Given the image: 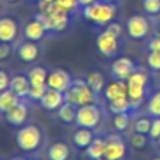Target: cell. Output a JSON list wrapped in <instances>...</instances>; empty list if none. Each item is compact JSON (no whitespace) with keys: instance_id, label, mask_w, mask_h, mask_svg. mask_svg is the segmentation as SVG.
I'll return each instance as SVG.
<instances>
[{"instance_id":"1","label":"cell","mask_w":160,"mask_h":160,"mask_svg":"<svg viewBox=\"0 0 160 160\" xmlns=\"http://www.w3.org/2000/svg\"><path fill=\"white\" fill-rule=\"evenodd\" d=\"M16 143L23 152L33 153L38 150L42 145V132L37 125H26L21 126L16 133Z\"/></svg>"},{"instance_id":"2","label":"cell","mask_w":160,"mask_h":160,"mask_svg":"<svg viewBox=\"0 0 160 160\" xmlns=\"http://www.w3.org/2000/svg\"><path fill=\"white\" fill-rule=\"evenodd\" d=\"M94 101L95 92L91 89L88 82L84 79H74L71 87L65 92V102L72 103L77 108L94 103Z\"/></svg>"},{"instance_id":"3","label":"cell","mask_w":160,"mask_h":160,"mask_svg":"<svg viewBox=\"0 0 160 160\" xmlns=\"http://www.w3.org/2000/svg\"><path fill=\"white\" fill-rule=\"evenodd\" d=\"M116 14V7L113 3H98L95 2L94 4L84 7V17L91 23L99 26H108L111 23L112 18Z\"/></svg>"},{"instance_id":"4","label":"cell","mask_w":160,"mask_h":160,"mask_svg":"<svg viewBox=\"0 0 160 160\" xmlns=\"http://www.w3.org/2000/svg\"><path fill=\"white\" fill-rule=\"evenodd\" d=\"M128 98L132 108H139L145 97V87L148 84V75L143 71H135L126 79Z\"/></svg>"},{"instance_id":"5","label":"cell","mask_w":160,"mask_h":160,"mask_svg":"<svg viewBox=\"0 0 160 160\" xmlns=\"http://www.w3.org/2000/svg\"><path fill=\"white\" fill-rule=\"evenodd\" d=\"M75 122L79 128L94 129L101 122V109L98 108L97 105H94V103L79 106V108L77 109Z\"/></svg>"},{"instance_id":"6","label":"cell","mask_w":160,"mask_h":160,"mask_svg":"<svg viewBox=\"0 0 160 160\" xmlns=\"http://www.w3.org/2000/svg\"><path fill=\"white\" fill-rule=\"evenodd\" d=\"M74 79L71 78V75L67 72L65 70H61V68H57V70L51 71L48 74V78H47V87L51 88V89H57L61 91L65 94L67 89L71 87Z\"/></svg>"},{"instance_id":"7","label":"cell","mask_w":160,"mask_h":160,"mask_svg":"<svg viewBox=\"0 0 160 160\" xmlns=\"http://www.w3.org/2000/svg\"><path fill=\"white\" fill-rule=\"evenodd\" d=\"M126 28H128V34L135 40H142L148 36L149 33V21L146 17L143 16H132L129 17L126 23Z\"/></svg>"},{"instance_id":"8","label":"cell","mask_w":160,"mask_h":160,"mask_svg":"<svg viewBox=\"0 0 160 160\" xmlns=\"http://www.w3.org/2000/svg\"><path fill=\"white\" fill-rule=\"evenodd\" d=\"M106 149L105 157L109 160H122L126 154V146L125 142L118 135H109L106 138Z\"/></svg>"},{"instance_id":"9","label":"cell","mask_w":160,"mask_h":160,"mask_svg":"<svg viewBox=\"0 0 160 160\" xmlns=\"http://www.w3.org/2000/svg\"><path fill=\"white\" fill-rule=\"evenodd\" d=\"M118 38L119 37L111 34L109 31H102L97 38V47L101 54L106 55V57H112L118 51Z\"/></svg>"},{"instance_id":"10","label":"cell","mask_w":160,"mask_h":160,"mask_svg":"<svg viewBox=\"0 0 160 160\" xmlns=\"http://www.w3.org/2000/svg\"><path fill=\"white\" fill-rule=\"evenodd\" d=\"M135 64L130 58L128 57H121L118 60L113 61L112 64V74L116 79H122L126 81L133 72H135Z\"/></svg>"},{"instance_id":"11","label":"cell","mask_w":160,"mask_h":160,"mask_svg":"<svg viewBox=\"0 0 160 160\" xmlns=\"http://www.w3.org/2000/svg\"><path fill=\"white\" fill-rule=\"evenodd\" d=\"M28 116V106L26 103L18 102L10 111L6 112V121L13 126H23Z\"/></svg>"},{"instance_id":"12","label":"cell","mask_w":160,"mask_h":160,"mask_svg":"<svg viewBox=\"0 0 160 160\" xmlns=\"http://www.w3.org/2000/svg\"><path fill=\"white\" fill-rule=\"evenodd\" d=\"M40 102H41L42 108L47 111H55V109H60V106L65 102V94L61 91L48 88V91L45 92V95Z\"/></svg>"},{"instance_id":"13","label":"cell","mask_w":160,"mask_h":160,"mask_svg":"<svg viewBox=\"0 0 160 160\" xmlns=\"http://www.w3.org/2000/svg\"><path fill=\"white\" fill-rule=\"evenodd\" d=\"M17 23L12 17L0 18V41L12 42L17 36Z\"/></svg>"},{"instance_id":"14","label":"cell","mask_w":160,"mask_h":160,"mask_svg":"<svg viewBox=\"0 0 160 160\" xmlns=\"http://www.w3.org/2000/svg\"><path fill=\"white\" fill-rule=\"evenodd\" d=\"M105 97L108 101L119 99V98H126L128 97V84L122 79L111 82L106 85L105 88Z\"/></svg>"},{"instance_id":"15","label":"cell","mask_w":160,"mask_h":160,"mask_svg":"<svg viewBox=\"0 0 160 160\" xmlns=\"http://www.w3.org/2000/svg\"><path fill=\"white\" fill-rule=\"evenodd\" d=\"M30 79L26 75H14L10 81V89L17 95L18 98H24L28 97V92H30Z\"/></svg>"},{"instance_id":"16","label":"cell","mask_w":160,"mask_h":160,"mask_svg":"<svg viewBox=\"0 0 160 160\" xmlns=\"http://www.w3.org/2000/svg\"><path fill=\"white\" fill-rule=\"evenodd\" d=\"M47 156L48 160H68L71 156L70 146L65 142H55L48 148Z\"/></svg>"},{"instance_id":"17","label":"cell","mask_w":160,"mask_h":160,"mask_svg":"<svg viewBox=\"0 0 160 160\" xmlns=\"http://www.w3.org/2000/svg\"><path fill=\"white\" fill-rule=\"evenodd\" d=\"M40 55V50L37 47V44L34 41H26L20 45L18 48V57L21 58V61L24 62H34Z\"/></svg>"},{"instance_id":"18","label":"cell","mask_w":160,"mask_h":160,"mask_svg":"<svg viewBox=\"0 0 160 160\" xmlns=\"http://www.w3.org/2000/svg\"><path fill=\"white\" fill-rule=\"evenodd\" d=\"M45 27L40 23L38 20H31V21H28L27 24H26V27H24V36H26V38L27 40H30V41H40V40L44 37V34H45Z\"/></svg>"},{"instance_id":"19","label":"cell","mask_w":160,"mask_h":160,"mask_svg":"<svg viewBox=\"0 0 160 160\" xmlns=\"http://www.w3.org/2000/svg\"><path fill=\"white\" fill-rule=\"evenodd\" d=\"M105 149H106V140L102 138H94L91 145L87 148V154L92 160H101L105 157Z\"/></svg>"},{"instance_id":"20","label":"cell","mask_w":160,"mask_h":160,"mask_svg":"<svg viewBox=\"0 0 160 160\" xmlns=\"http://www.w3.org/2000/svg\"><path fill=\"white\" fill-rule=\"evenodd\" d=\"M92 140H94V133L92 129L88 128H79L72 136V142L78 149H87Z\"/></svg>"},{"instance_id":"21","label":"cell","mask_w":160,"mask_h":160,"mask_svg":"<svg viewBox=\"0 0 160 160\" xmlns=\"http://www.w3.org/2000/svg\"><path fill=\"white\" fill-rule=\"evenodd\" d=\"M18 99H20V98H18L10 88L9 89L2 91V92H0V112L6 113V112L10 111L13 106L17 105Z\"/></svg>"},{"instance_id":"22","label":"cell","mask_w":160,"mask_h":160,"mask_svg":"<svg viewBox=\"0 0 160 160\" xmlns=\"http://www.w3.org/2000/svg\"><path fill=\"white\" fill-rule=\"evenodd\" d=\"M77 106L70 102H64L58 109V118L64 122V123H72L77 119Z\"/></svg>"},{"instance_id":"23","label":"cell","mask_w":160,"mask_h":160,"mask_svg":"<svg viewBox=\"0 0 160 160\" xmlns=\"http://www.w3.org/2000/svg\"><path fill=\"white\" fill-rule=\"evenodd\" d=\"M28 79H30L31 85H47V78H48V72L42 67H34L28 71L27 74Z\"/></svg>"},{"instance_id":"24","label":"cell","mask_w":160,"mask_h":160,"mask_svg":"<svg viewBox=\"0 0 160 160\" xmlns=\"http://www.w3.org/2000/svg\"><path fill=\"white\" fill-rule=\"evenodd\" d=\"M87 82L88 85H89V88L92 91H94L95 94H98V92H101V91L103 89V87H105V79H103V75L101 72H91L89 75L87 77Z\"/></svg>"},{"instance_id":"25","label":"cell","mask_w":160,"mask_h":160,"mask_svg":"<svg viewBox=\"0 0 160 160\" xmlns=\"http://www.w3.org/2000/svg\"><path fill=\"white\" fill-rule=\"evenodd\" d=\"M132 108L129 102V98H119V99H113L109 101V109L113 115L116 113H123V112H128L129 109Z\"/></svg>"},{"instance_id":"26","label":"cell","mask_w":160,"mask_h":160,"mask_svg":"<svg viewBox=\"0 0 160 160\" xmlns=\"http://www.w3.org/2000/svg\"><path fill=\"white\" fill-rule=\"evenodd\" d=\"M113 126L119 132H123V130L128 129V126H129V115H128V112L116 113L113 116Z\"/></svg>"},{"instance_id":"27","label":"cell","mask_w":160,"mask_h":160,"mask_svg":"<svg viewBox=\"0 0 160 160\" xmlns=\"http://www.w3.org/2000/svg\"><path fill=\"white\" fill-rule=\"evenodd\" d=\"M148 111L150 115L154 116V118H160V91L156 92V94L149 99Z\"/></svg>"},{"instance_id":"28","label":"cell","mask_w":160,"mask_h":160,"mask_svg":"<svg viewBox=\"0 0 160 160\" xmlns=\"http://www.w3.org/2000/svg\"><path fill=\"white\" fill-rule=\"evenodd\" d=\"M47 91H48V87H47V85H31L28 97L34 101H41Z\"/></svg>"},{"instance_id":"29","label":"cell","mask_w":160,"mask_h":160,"mask_svg":"<svg viewBox=\"0 0 160 160\" xmlns=\"http://www.w3.org/2000/svg\"><path fill=\"white\" fill-rule=\"evenodd\" d=\"M150 128H152V121L149 118H140L135 122V132L138 133H146L150 132Z\"/></svg>"},{"instance_id":"30","label":"cell","mask_w":160,"mask_h":160,"mask_svg":"<svg viewBox=\"0 0 160 160\" xmlns=\"http://www.w3.org/2000/svg\"><path fill=\"white\" fill-rule=\"evenodd\" d=\"M143 9L149 14L160 13V0H143Z\"/></svg>"},{"instance_id":"31","label":"cell","mask_w":160,"mask_h":160,"mask_svg":"<svg viewBox=\"0 0 160 160\" xmlns=\"http://www.w3.org/2000/svg\"><path fill=\"white\" fill-rule=\"evenodd\" d=\"M148 64L153 71H160V51H150L148 55Z\"/></svg>"},{"instance_id":"32","label":"cell","mask_w":160,"mask_h":160,"mask_svg":"<svg viewBox=\"0 0 160 160\" xmlns=\"http://www.w3.org/2000/svg\"><path fill=\"white\" fill-rule=\"evenodd\" d=\"M146 136L143 135V133H138L136 132L135 135L130 136V143H132V146L135 149H142L146 146Z\"/></svg>"},{"instance_id":"33","label":"cell","mask_w":160,"mask_h":160,"mask_svg":"<svg viewBox=\"0 0 160 160\" xmlns=\"http://www.w3.org/2000/svg\"><path fill=\"white\" fill-rule=\"evenodd\" d=\"M55 3H57L62 10H65V12H68V13L75 10L77 7L79 6L78 0H55Z\"/></svg>"},{"instance_id":"34","label":"cell","mask_w":160,"mask_h":160,"mask_svg":"<svg viewBox=\"0 0 160 160\" xmlns=\"http://www.w3.org/2000/svg\"><path fill=\"white\" fill-rule=\"evenodd\" d=\"M152 139H159L160 138V118H154L152 121V128L149 132Z\"/></svg>"},{"instance_id":"35","label":"cell","mask_w":160,"mask_h":160,"mask_svg":"<svg viewBox=\"0 0 160 160\" xmlns=\"http://www.w3.org/2000/svg\"><path fill=\"white\" fill-rule=\"evenodd\" d=\"M10 81L12 79L9 78V75H7L4 71L0 70V92L4 89H9L10 88Z\"/></svg>"},{"instance_id":"36","label":"cell","mask_w":160,"mask_h":160,"mask_svg":"<svg viewBox=\"0 0 160 160\" xmlns=\"http://www.w3.org/2000/svg\"><path fill=\"white\" fill-rule=\"evenodd\" d=\"M105 30L109 31L111 34H113V36H116V37H119L122 34V28H121V26H119L118 23H109V24L106 26Z\"/></svg>"},{"instance_id":"37","label":"cell","mask_w":160,"mask_h":160,"mask_svg":"<svg viewBox=\"0 0 160 160\" xmlns=\"http://www.w3.org/2000/svg\"><path fill=\"white\" fill-rule=\"evenodd\" d=\"M9 55H10L9 42H2V44H0V60H6Z\"/></svg>"},{"instance_id":"38","label":"cell","mask_w":160,"mask_h":160,"mask_svg":"<svg viewBox=\"0 0 160 160\" xmlns=\"http://www.w3.org/2000/svg\"><path fill=\"white\" fill-rule=\"evenodd\" d=\"M149 50L150 51H160V34H157L156 37L150 40L149 42Z\"/></svg>"},{"instance_id":"39","label":"cell","mask_w":160,"mask_h":160,"mask_svg":"<svg viewBox=\"0 0 160 160\" xmlns=\"http://www.w3.org/2000/svg\"><path fill=\"white\" fill-rule=\"evenodd\" d=\"M97 0H78V3H79V6H82V7H87V6H89V4H94Z\"/></svg>"},{"instance_id":"40","label":"cell","mask_w":160,"mask_h":160,"mask_svg":"<svg viewBox=\"0 0 160 160\" xmlns=\"http://www.w3.org/2000/svg\"><path fill=\"white\" fill-rule=\"evenodd\" d=\"M105 2H108V3H113V2H116V0H105Z\"/></svg>"},{"instance_id":"41","label":"cell","mask_w":160,"mask_h":160,"mask_svg":"<svg viewBox=\"0 0 160 160\" xmlns=\"http://www.w3.org/2000/svg\"><path fill=\"white\" fill-rule=\"evenodd\" d=\"M7 2H10V3H14V2H17V0H7Z\"/></svg>"},{"instance_id":"42","label":"cell","mask_w":160,"mask_h":160,"mask_svg":"<svg viewBox=\"0 0 160 160\" xmlns=\"http://www.w3.org/2000/svg\"><path fill=\"white\" fill-rule=\"evenodd\" d=\"M152 160H160V157H154V159H152Z\"/></svg>"},{"instance_id":"43","label":"cell","mask_w":160,"mask_h":160,"mask_svg":"<svg viewBox=\"0 0 160 160\" xmlns=\"http://www.w3.org/2000/svg\"><path fill=\"white\" fill-rule=\"evenodd\" d=\"M45 2H55V0H45Z\"/></svg>"},{"instance_id":"44","label":"cell","mask_w":160,"mask_h":160,"mask_svg":"<svg viewBox=\"0 0 160 160\" xmlns=\"http://www.w3.org/2000/svg\"><path fill=\"white\" fill-rule=\"evenodd\" d=\"M101 160H109V159H106V157H103V159H101Z\"/></svg>"},{"instance_id":"45","label":"cell","mask_w":160,"mask_h":160,"mask_svg":"<svg viewBox=\"0 0 160 160\" xmlns=\"http://www.w3.org/2000/svg\"><path fill=\"white\" fill-rule=\"evenodd\" d=\"M14 160H24V159H14Z\"/></svg>"},{"instance_id":"46","label":"cell","mask_w":160,"mask_h":160,"mask_svg":"<svg viewBox=\"0 0 160 160\" xmlns=\"http://www.w3.org/2000/svg\"><path fill=\"white\" fill-rule=\"evenodd\" d=\"M157 140H159V145H160V138H159V139H157Z\"/></svg>"},{"instance_id":"47","label":"cell","mask_w":160,"mask_h":160,"mask_svg":"<svg viewBox=\"0 0 160 160\" xmlns=\"http://www.w3.org/2000/svg\"><path fill=\"white\" fill-rule=\"evenodd\" d=\"M34 2H38V0H34Z\"/></svg>"},{"instance_id":"48","label":"cell","mask_w":160,"mask_h":160,"mask_svg":"<svg viewBox=\"0 0 160 160\" xmlns=\"http://www.w3.org/2000/svg\"><path fill=\"white\" fill-rule=\"evenodd\" d=\"M0 4H2V0H0Z\"/></svg>"},{"instance_id":"49","label":"cell","mask_w":160,"mask_h":160,"mask_svg":"<svg viewBox=\"0 0 160 160\" xmlns=\"http://www.w3.org/2000/svg\"><path fill=\"white\" fill-rule=\"evenodd\" d=\"M0 44H2V41H0Z\"/></svg>"}]
</instances>
